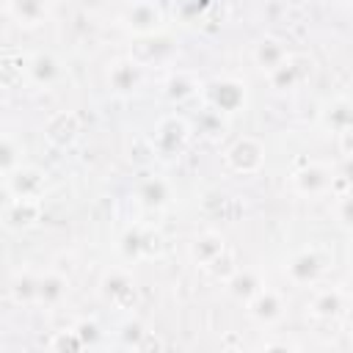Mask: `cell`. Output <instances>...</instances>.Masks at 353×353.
I'll list each match as a JSON object with an SVG mask.
<instances>
[{"mask_svg":"<svg viewBox=\"0 0 353 353\" xmlns=\"http://www.w3.org/2000/svg\"><path fill=\"white\" fill-rule=\"evenodd\" d=\"M328 265H331L328 251H323V248H317V245H309V248L295 251V254L287 259L284 276H287L290 284H295V287H314V284L323 279V273L328 270Z\"/></svg>","mask_w":353,"mask_h":353,"instance_id":"1","label":"cell"},{"mask_svg":"<svg viewBox=\"0 0 353 353\" xmlns=\"http://www.w3.org/2000/svg\"><path fill=\"white\" fill-rule=\"evenodd\" d=\"M188 141H190V124L182 116L171 113V116H163L157 121L149 146H152V154L174 157V154H179L188 146Z\"/></svg>","mask_w":353,"mask_h":353,"instance_id":"2","label":"cell"},{"mask_svg":"<svg viewBox=\"0 0 353 353\" xmlns=\"http://www.w3.org/2000/svg\"><path fill=\"white\" fill-rule=\"evenodd\" d=\"M314 72V61L303 52H287V58L273 69L268 72V83L276 88V91H295L301 88Z\"/></svg>","mask_w":353,"mask_h":353,"instance_id":"3","label":"cell"},{"mask_svg":"<svg viewBox=\"0 0 353 353\" xmlns=\"http://www.w3.org/2000/svg\"><path fill=\"white\" fill-rule=\"evenodd\" d=\"M290 188L303 199H317L334 193V171L325 163H306L290 174Z\"/></svg>","mask_w":353,"mask_h":353,"instance_id":"4","label":"cell"},{"mask_svg":"<svg viewBox=\"0 0 353 353\" xmlns=\"http://www.w3.org/2000/svg\"><path fill=\"white\" fill-rule=\"evenodd\" d=\"M204 99L218 113H237V110H245L248 91H245V83L243 80L221 77V80H212L204 88Z\"/></svg>","mask_w":353,"mask_h":353,"instance_id":"5","label":"cell"},{"mask_svg":"<svg viewBox=\"0 0 353 353\" xmlns=\"http://www.w3.org/2000/svg\"><path fill=\"white\" fill-rule=\"evenodd\" d=\"M347 303H350V295L342 290V287H317L306 303V312L309 317L314 320H323V323H331V320H339L345 312H347Z\"/></svg>","mask_w":353,"mask_h":353,"instance_id":"6","label":"cell"},{"mask_svg":"<svg viewBox=\"0 0 353 353\" xmlns=\"http://www.w3.org/2000/svg\"><path fill=\"white\" fill-rule=\"evenodd\" d=\"M245 309H248V317L262 325V328H270L276 325L281 317H284V295L273 287H259L248 301H245Z\"/></svg>","mask_w":353,"mask_h":353,"instance_id":"7","label":"cell"},{"mask_svg":"<svg viewBox=\"0 0 353 353\" xmlns=\"http://www.w3.org/2000/svg\"><path fill=\"white\" fill-rule=\"evenodd\" d=\"M223 157H226V165H229L234 174L248 176V174H256V171L265 165V146H262L256 138L245 135V138L234 141V143L226 149Z\"/></svg>","mask_w":353,"mask_h":353,"instance_id":"8","label":"cell"},{"mask_svg":"<svg viewBox=\"0 0 353 353\" xmlns=\"http://www.w3.org/2000/svg\"><path fill=\"white\" fill-rule=\"evenodd\" d=\"M6 182H8V190H11L14 199H36V201H41V196L47 190V174L41 168L25 165V163L14 174H8Z\"/></svg>","mask_w":353,"mask_h":353,"instance_id":"9","label":"cell"},{"mask_svg":"<svg viewBox=\"0 0 353 353\" xmlns=\"http://www.w3.org/2000/svg\"><path fill=\"white\" fill-rule=\"evenodd\" d=\"M124 25L135 36H152L163 25V11L154 0H132L124 14Z\"/></svg>","mask_w":353,"mask_h":353,"instance_id":"10","label":"cell"},{"mask_svg":"<svg viewBox=\"0 0 353 353\" xmlns=\"http://www.w3.org/2000/svg\"><path fill=\"white\" fill-rule=\"evenodd\" d=\"M80 135V119L72 110H58L44 124V138L55 149H69Z\"/></svg>","mask_w":353,"mask_h":353,"instance_id":"11","label":"cell"},{"mask_svg":"<svg viewBox=\"0 0 353 353\" xmlns=\"http://www.w3.org/2000/svg\"><path fill=\"white\" fill-rule=\"evenodd\" d=\"M108 83L110 91L119 97H130L141 85V63L135 58H119L108 66Z\"/></svg>","mask_w":353,"mask_h":353,"instance_id":"12","label":"cell"},{"mask_svg":"<svg viewBox=\"0 0 353 353\" xmlns=\"http://www.w3.org/2000/svg\"><path fill=\"white\" fill-rule=\"evenodd\" d=\"M102 295L116 306V309H132L135 306V281L127 270H110L102 279Z\"/></svg>","mask_w":353,"mask_h":353,"instance_id":"13","label":"cell"},{"mask_svg":"<svg viewBox=\"0 0 353 353\" xmlns=\"http://www.w3.org/2000/svg\"><path fill=\"white\" fill-rule=\"evenodd\" d=\"M61 63L50 52H33L30 58H25V80H30L39 88H52L61 80Z\"/></svg>","mask_w":353,"mask_h":353,"instance_id":"14","label":"cell"},{"mask_svg":"<svg viewBox=\"0 0 353 353\" xmlns=\"http://www.w3.org/2000/svg\"><path fill=\"white\" fill-rule=\"evenodd\" d=\"M124 251L130 259H146V256H157L163 251V237L157 229H130L124 237Z\"/></svg>","mask_w":353,"mask_h":353,"instance_id":"15","label":"cell"},{"mask_svg":"<svg viewBox=\"0 0 353 353\" xmlns=\"http://www.w3.org/2000/svg\"><path fill=\"white\" fill-rule=\"evenodd\" d=\"M353 105H350V99L347 97H334L331 102H325V108L320 110V124L328 130V132H334V135H339V132H347V130H353Z\"/></svg>","mask_w":353,"mask_h":353,"instance_id":"16","label":"cell"},{"mask_svg":"<svg viewBox=\"0 0 353 353\" xmlns=\"http://www.w3.org/2000/svg\"><path fill=\"white\" fill-rule=\"evenodd\" d=\"M287 44L281 41V39H276V36H262L256 44H254V52H251V58H254V63H256V69L262 72V74H268V72H273L284 58H287Z\"/></svg>","mask_w":353,"mask_h":353,"instance_id":"17","label":"cell"},{"mask_svg":"<svg viewBox=\"0 0 353 353\" xmlns=\"http://www.w3.org/2000/svg\"><path fill=\"white\" fill-rule=\"evenodd\" d=\"M223 248H226V237L221 232H215V229H207V232H201V234L193 237V243H190V259L199 268H207Z\"/></svg>","mask_w":353,"mask_h":353,"instance_id":"18","label":"cell"},{"mask_svg":"<svg viewBox=\"0 0 353 353\" xmlns=\"http://www.w3.org/2000/svg\"><path fill=\"white\" fill-rule=\"evenodd\" d=\"M6 11H8L19 25L36 28V25H41V22L47 19L50 6H47V0H11Z\"/></svg>","mask_w":353,"mask_h":353,"instance_id":"19","label":"cell"},{"mask_svg":"<svg viewBox=\"0 0 353 353\" xmlns=\"http://www.w3.org/2000/svg\"><path fill=\"white\" fill-rule=\"evenodd\" d=\"M39 218H41V201H36V199H14L3 215V221L8 226H17V229H28Z\"/></svg>","mask_w":353,"mask_h":353,"instance_id":"20","label":"cell"},{"mask_svg":"<svg viewBox=\"0 0 353 353\" xmlns=\"http://www.w3.org/2000/svg\"><path fill=\"white\" fill-rule=\"evenodd\" d=\"M66 290H69V281L61 276V273H44L36 279V303H44V306H55L66 298Z\"/></svg>","mask_w":353,"mask_h":353,"instance_id":"21","label":"cell"},{"mask_svg":"<svg viewBox=\"0 0 353 353\" xmlns=\"http://www.w3.org/2000/svg\"><path fill=\"white\" fill-rule=\"evenodd\" d=\"M135 199H138L143 207H163V204H168V199H171V188H168V182L160 179V176H146V179L138 182Z\"/></svg>","mask_w":353,"mask_h":353,"instance_id":"22","label":"cell"},{"mask_svg":"<svg viewBox=\"0 0 353 353\" xmlns=\"http://www.w3.org/2000/svg\"><path fill=\"white\" fill-rule=\"evenodd\" d=\"M22 165V146L14 135L0 132V179H6L8 174H14Z\"/></svg>","mask_w":353,"mask_h":353,"instance_id":"23","label":"cell"},{"mask_svg":"<svg viewBox=\"0 0 353 353\" xmlns=\"http://www.w3.org/2000/svg\"><path fill=\"white\" fill-rule=\"evenodd\" d=\"M226 287H229V292L234 295V298H240V301H248L259 287H262V281H259V276L254 273V270H234L229 279H226Z\"/></svg>","mask_w":353,"mask_h":353,"instance_id":"24","label":"cell"},{"mask_svg":"<svg viewBox=\"0 0 353 353\" xmlns=\"http://www.w3.org/2000/svg\"><path fill=\"white\" fill-rule=\"evenodd\" d=\"M199 91H201V83H199L193 74H188V72L174 74V77L165 83V97H168V99H174V102L190 99V97H196Z\"/></svg>","mask_w":353,"mask_h":353,"instance_id":"25","label":"cell"},{"mask_svg":"<svg viewBox=\"0 0 353 353\" xmlns=\"http://www.w3.org/2000/svg\"><path fill=\"white\" fill-rule=\"evenodd\" d=\"M25 80V58H0V85H17Z\"/></svg>","mask_w":353,"mask_h":353,"instance_id":"26","label":"cell"},{"mask_svg":"<svg viewBox=\"0 0 353 353\" xmlns=\"http://www.w3.org/2000/svg\"><path fill=\"white\" fill-rule=\"evenodd\" d=\"M36 279L39 276H30V273H22L14 279L11 295L17 303H36Z\"/></svg>","mask_w":353,"mask_h":353,"instance_id":"27","label":"cell"},{"mask_svg":"<svg viewBox=\"0 0 353 353\" xmlns=\"http://www.w3.org/2000/svg\"><path fill=\"white\" fill-rule=\"evenodd\" d=\"M204 270H207V273H212L215 279H223V281H226V279L237 270V265H234V254H232L229 248H223V251H221V254H218V256H215Z\"/></svg>","mask_w":353,"mask_h":353,"instance_id":"28","label":"cell"},{"mask_svg":"<svg viewBox=\"0 0 353 353\" xmlns=\"http://www.w3.org/2000/svg\"><path fill=\"white\" fill-rule=\"evenodd\" d=\"M50 347H55V350H80V347H85V342H83V336L77 334V328H69V331H61V334L50 342Z\"/></svg>","mask_w":353,"mask_h":353,"instance_id":"29","label":"cell"},{"mask_svg":"<svg viewBox=\"0 0 353 353\" xmlns=\"http://www.w3.org/2000/svg\"><path fill=\"white\" fill-rule=\"evenodd\" d=\"M11 201H14V196H11V190H8V182L0 179V218L6 215V210L11 207Z\"/></svg>","mask_w":353,"mask_h":353,"instance_id":"30","label":"cell"},{"mask_svg":"<svg viewBox=\"0 0 353 353\" xmlns=\"http://www.w3.org/2000/svg\"><path fill=\"white\" fill-rule=\"evenodd\" d=\"M8 3H11V0H0V8H8Z\"/></svg>","mask_w":353,"mask_h":353,"instance_id":"31","label":"cell"},{"mask_svg":"<svg viewBox=\"0 0 353 353\" xmlns=\"http://www.w3.org/2000/svg\"><path fill=\"white\" fill-rule=\"evenodd\" d=\"M0 223H3V218H0Z\"/></svg>","mask_w":353,"mask_h":353,"instance_id":"32","label":"cell"}]
</instances>
